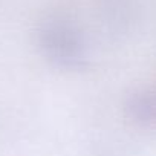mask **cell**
Here are the masks:
<instances>
[{
    "instance_id": "1",
    "label": "cell",
    "mask_w": 156,
    "mask_h": 156,
    "mask_svg": "<svg viewBox=\"0 0 156 156\" xmlns=\"http://www.w3.org/2000/svg\"><path fill=\"white\" fill-rule=\"evenodd\" d=\"M41 55L55 67L78 72L89 63V46L83 31L66 16H48L37 28Z\"/></svg>"
},
{
    "instance_id": "2",
    "label": "cell",
    "mask_w": 156,
    "mask_h": 156,
    "mask_svg": "<svg viewBox=\"0 0 156 156\" xmlns=\"http://www.w3.org/2000/svg\"><path fill=\"white\" fill-rule=\"evenodd\" d=\"M127 118L141 127L156 126V89H136L124 104Z\"/></svg>"
}]
</instances>
